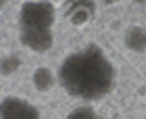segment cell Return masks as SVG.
I'll return each instance as SVG.
<instances>
[{"mask_svg":"<svg viewBox=\"0 0 146 119\" xmlns=\"http://www.w3.org/2000/svg\"><path fill=\"white\" fill-rule=\"evenodd\" d=\"M57 78L70 97L80 101H98L113 89L115 67L102 48L89 45L63 60Z\"/></svg>","mask_w":146,"mask_h":119,"instance_id":"6da1fadb","label":"cell"},{"mask_svg":"<svg viewBox=\"0 0 146 119\" xmlns=\"http://www.w3.org/2000/svg\"><path fill=\"white\" fill-rule=\"evenodd\" d=\"M56 7L50 2H24L19 11L21 43L33 52H48L54 45Z\"/></svg>","mask_w":146,"mask_h":119,"instance_id":"7a4b0ae2","label":"cell"},{"mask_svg":"<svg viewBox=\"0 0 146 119\" xmlns=\"http://www.w3.org/2000/svg\"><path fill=\"white\" fill-rule=\"evenodd\" d=\"M0 119H41V114L26 99L9 95L0 101Z\"/></svg>","mask_w":146,"mask_h":119,"instance_id":"3957f363","label":"cell"},{"mask_svg":"<svg viewBox=\"0 0 146 119\" xmlns=\"http://www.w3.org/2000/svg\"><path fill=\"white\" fill-rule=\"evenodd\" d=\"M124 45L133 52L146 50V30L141 26H131L124 34Z\"/></svg>","mask_w":146,"mask_h":119,"instance_id":"277c9868","label":"cell"},{"mask_svg":"<svg viewBox=\"0 0 146 119\" xmlns=\"http://www.w3.org/2000/svg\"><path fill=\"white\" fill-rule=\"evenodd\" d=\"M32 82H33V87L37 91H50L56 84V76L54 73L50 71L48 67H37L32 75Z\"/></svg>","mask_w":146,"mask_h":119,"instance_id":"5b68a950","label":"cell"},{"mask_svg":"<svg viewBox=\"0 0 146 119\" xmlns=\"http://www.w3.org/2000/svg\"><path fill=\"white\" fill-rule=\"evenodd\" d=\"M94 11V4L91 2H76V4H70L68 7V19H70L74 24H83L91 19Z\"/></svg>","mask_w":146,"mask_h":119,"instance_id":"8992f818","label":"cell"},{"mask_svg":"<svg viewBox=\"0 0 146 119\" xmlns=\"http://www.w3.org/2000/svg\"><path fill=\"white\" fill-rule=\"evenodd\" d=\"M22 65V60L17 54H7L4 58H0V75L11 76L13 73H17Z\"/></svg>","mask_w":146,"mask_h":119,"instance_id":"52a82bcc","label":"cell"},{"mask_svg":"<svg viewBox=\"0 0 146 119\" xmlns=\"http://www.w3.org/2000/svg\"><path fill=\"white\" fill-rule=\"evenodd\" d=\"M67 119H102V117H100L91 106H78V108H74L72 112H68Z\"/></svg>","mask_w":146,"mask_h":119,"instance_id":"ba28073f","label":"cell"},{"mask_svg":"<svg viewBox=\"0 0 146 119\" xmlns=\"http://www.w3.org/2000/svg\"><path fill=\"white\" fill-rule=\"evenodd\" d=\"M2 7H4V2H0V9H2Z\"/></svg>","mask_w":146,"mask_h":119,"instance_id":"9c48e42d","label":"cell"}]
</instances>
